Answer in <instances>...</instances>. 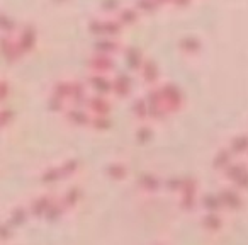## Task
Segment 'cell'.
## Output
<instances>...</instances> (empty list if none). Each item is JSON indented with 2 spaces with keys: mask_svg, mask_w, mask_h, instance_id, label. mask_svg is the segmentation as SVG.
<instances>
[{
  "mask_svg": "<svg viewBox=\"0 0 248 245\" xmlns=\"http://www.w3.org/2000/svg\"><path fill=\"white\" fill-rule=\"evenodd\" d=\"M53 204H56V203L49 196H41L39 199H36L34 203L29 206V211H31L34 216H45Z\"/></svg>",
  "mask_w": 248,
  "mask_h": 245,
  "instance_id": "cell-1",
  "label": "cell"
},
{
  "mask_svg": "<svg viewBox=\"0 0 248 245\" xmlns=\"http://www.w3.org/2000/svg\"><path fill=\"white\" fill-rule=\"evenodd\" d=\"M219 199L223 203V206L230 208V210H238V208L243 206V199H241L236 191H223L219 194Z\"/></svg>",
  "mask_w": 248,
  "mask_h": 245,
  "instance_id": "cell-2",
  "label": "cell"
},
{
  "mask_svg": "<svg viewBox=\"0 0 248 245\" xmlns=\"http://www.w3.org/2000/svg\"><path fill=\"white\" fill-rule=\"evenodd\" d=\"M202 206L207 210V213H217V211L223 208L219 196H214V194H206L202 197Z\"/></svg>",
  "mask_w": 248,
  "mask_h": 245,
  "instance_id": "cell-3",
  "label": "cell"
},
{
  "mask_svg": "<svg viewBox=\"0 0 248 245\" xmlns=\"http://www.w3.org/2000/svg\"><path fill=\"white\" fill-rule=\"evenodd\" d=\"M202 225H204V228H206V230L216 231V230H219V228H221L223 220H221L217 213H207L206 216H204V220H202Z\"/></svg>",
  "mask_w": 248,
  "mask_h": 245,
  "instance_id": "cell-4",
  "label": "cell"
},
{
  "mask_svg": "<svg viewBox=\"0 0 248 245\" xmlns=\"http://www.w3.org/2000/svg\"><path fill=\"white\" fill-rule=\"evenodd\" d=\"M26 218H28V211L24 210V208H17V210H14V213H12V218L7 221L11 227H17V225L24 223Z\"/></svg>",
  "mask_w": 248,
  "mask_h": 245,
  "instance_id": "cell-5",
  "label": "cell"
},
{
  "mask_svg": "<svg viewBox=\"0 0 248 245\" xmlns=\"http://www.w3.org/2000/svg\"><path fill=\"white\" fill-rule=\"evenodd\" d=\"M78 199H80V191H78V189H72V191H68V193L65 194V197H63L62 204H63L65 208L75 206L77 201H78Z\"/></svg>",
  "mask_w": 248,
  "mask_h": 245,
  "instance_id": "cell-6",
  "label": "cell"
},
{
  "mask_svg": "<svg viewBox=\"0 0 248 245\" xmlns=\"http://www.w3.org/2000/svg\"><path fill=\"white\" fill-rule=\"evenodd\" d=\"M141 184L146 187V189H150V191L158 189V186H160L158 179H155V177H152V176H145V177H141Z\"/></svg>",
  "mask_w": 248,
  "mask_h": 245,
  "instance_id": "cell-7",
  "label": "cell"
}]
</instances>
